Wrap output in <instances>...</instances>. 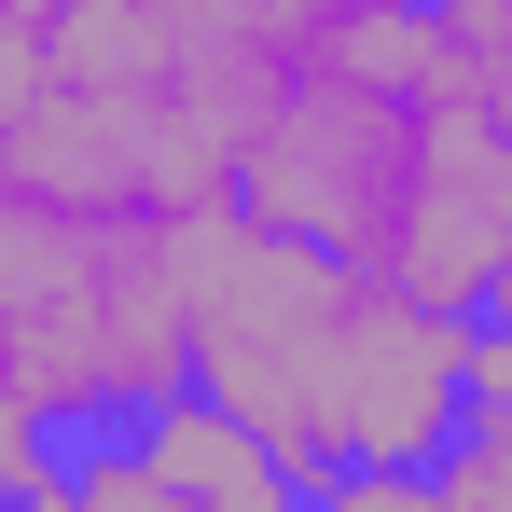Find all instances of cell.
I'll return each instance as SVG.
<instances>
[{"instance_id":"cell-9","label":"cell","mask_w":512,"mask_h":512,"mask_svg":"<svg viewBox=\"0 0 512 512\" xmlns=\"http://www.w3.org/2000/svg\"><path fill=\"white\" fill-rule=\"evenodd\" d=\"M485 111H499V125H512V56H499V70H485Z\"/></svg>"},{"instance_id":"cell-4","label":"cell","mask_w":512,"mask_h":512,"mask_svg":"<svg viewBox=\"0 0 512 512\" xmlns=\"http://www.w3.org/2000/svg\"><path fill=\"white\" fill-rule=\"evenodd\" d=\"M512 263V125L485 97H457L443 125H429V167H416V208H402V236H388V277L416 291V305H485Z\"/></svg>"},{"instance_id":"cell-2","label":"cell","mask_w":512,"mask_h":512,"mask_svg":"<svg viewBox=\"0 0 512 512\" xmlns=\"http://www.w3.org/2000/svg\"><path fill=\"white\" fill-rule=\"evenodd\" d=\"M457 97H485V70H471V42H457L429 0L319 14V28L291 42V70L263 84L222 208H250L263 236H305V250L388 277V236H402L416 167H429V125H443Z\"/></svg>"},{"instance_id":"cell-7","label":"cell","mask_w":512,"mask_h":512,"mask_svg":"<svg viewBox=\"0 0 512 512\" xmlns=\"http://www.w3.org/2000/svg\"><path fill=\"white\" fill-rule=\"evenodd\" d=\"M429 14L471 42V70H499V56H512V0H429Z\"/></svg>"},{"instance_id":"cell-6","label":"cell","mask_w":512,"mask_h":512,"mask_svg":"<svg viewBox=\"0 0 512 512\" xmlns=\"http://www.w3.org/2000/svg\"><path fill=\"white\" fill-rule=\"evenodd\" d=\"M429 499H485V512H512V402H485V416L429 457Z\"/></svg>"},{"instance_id":"cell-8","label":"cell","mask_w":512,"mask_h":512,"mask_svg":"<svg viewBox=\"0 0 512 512\" xmlns=\"http://www.w3.org/2000/svg\"><path fill=\"white\" fill-rule=\"evenodd\" d=\"M471 319H499V333H512V263H499V291H485V305H471Z\"/></svg>"},{"instance_id":"cell-3","label":"cell","mask_w":512,"mask_h":512,"mask_svg":"<svg viewBox=\"0 0 512 512\" xmlns=\"http://www.w3.org/2000/svg\"><path fill=\"white\" fill-rule=\"evenodd\" d=\"M291 499H305V471L194 374L111 429H70V457H56V512H291Z\"/></svg>"},{"instance_id":"cell-1","label":"cell","mask_w":512,"mask_h":512,"mask_svg":"<svg viewBox=\"0 0 512 512\" xmlns=\"http://www.w3.org/2000/svg\"><path fill=\"white\" fill-rule=\"evenodd\" d=\"M194 388L305 471L333 512H416L429 457L471 429V319L402 277L263 236L250 208H194Z\"/></svg>"},{"instance_id":"cell-5","label":"cell","mask_w":512,"mask_h":512,"mask_svg":"<svg viewBox=\"0 0 512 512\" xmlns=\"http://www.w3.org/2000/svg\"><path fill=\"white\" fill-rule=\"evenodd\" d=\"M56 457H70V429L42 416V388H28V360H14V333H0V499L56 512Z\"/></svg>"},{"instance_id":"cell-10","label":"cell","mask_w":512,"mask_h":512,"mask_svg":"<svg viewBox=\"0 0 512 512\" xmlns=\"http://www.w3.org/2000/svg\"><path fill=\"white\" fill-rule=\"evenodd\" d=\"M333 14H388V0H333Z\"/></svg>"}]
</instances>
